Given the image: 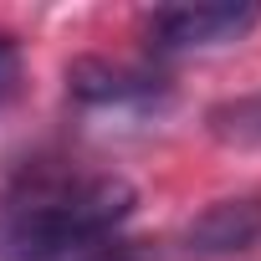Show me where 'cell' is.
<instances>
[{
    "instance_id": "cell-1",
    "label": "cell",
    "mask_w": 261,
    "mask_h": 261,
    "mask_svg": "<svg viewBox=\"0 0 261 261\" xmlns=\"http://www.w3.org/2000/svg\"><path fill=\"white\" fill-rule=\"evenodd\" d=\"M128 210H134V190L118 174H46V179L26 185V195L16 200L11 225H31V230H118V220H128Z\"/></svg>"
},
{
    "instance_id": "cell-2",
    "label": "cell",
    "mask_w": 261,
    "mask_h": 261,
    "mask_svg": "<svg viewBox=\"0 0 261 261\" xmlns=\"http://www.w3.org/2000/svg\"><path fill=\"white\" fill-rule=\"evenodd\" d=\"M256 21H261V6H169V11H154L149 46L159 57L215 51V46L241 41Z\"/></svg>"
},
{
    "instance_id": "cell-3",
    "label": "cell",
    "mask_w": 261,
    "mask_h": 261,
    "mask_svg": "<svg viewBox=\"0 0 261 261\" xmlns=\"http://www.w3.org/2000/svg\"><path fill=\"white\" fill-rule=\"evenodd\" d=\"M0 261H144L134 241L118 230H31L11 225Z\"/></svg>"
},
{
    "instance_id": "cell-4",
    "label": "cell",
    "mask_w": 261,
    "mask_h": 261,
    "mask_svg": "<svg viewBox=\"0 0 261 261\" xmlns=\"http://www.w3.org/2000/svg\"><path fill=\"white\" fill-rule=\"evenodd\" d=\"M261 241V200H220L200 210L185 230L190 256H236Z\"/></svg>"
},
{
    "instance_id": "cell-5",
    "label": "cell",
    "mask_w": 261,
    "mask_h": 261,
    "mask_svg": "<svg viewBox=\"0 0 261 261\" xmlns=\"http://www.w3.org/2000/svg\"><path fill=\"white\" fill-rule=\"evenodd\" d=\"M72 92L82 102H128V97H154V77L128 72V67H108V62H77L72 72Z\"/></svg>"
},
{
    "instance_id": "cell-6",
    "label": "cell",
    "mask_w": 261,
    "mask_h": 261,
    "mask_svg": "<svg viewBox=\"0 0 261 261\" xmlns=\"http://www.w3.org/2000/svg\"><path fill=\"white\" fill-rule=\"evenodd\" d=\"M16 82H21V57H16L11 36H0V102L16 92Z\"/></svg>"
}]
</instances>
